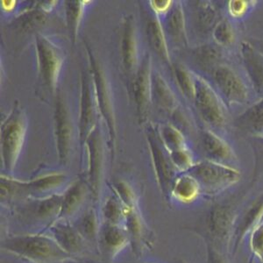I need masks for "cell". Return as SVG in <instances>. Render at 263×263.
<instances>
[{"mask_svg":"<svg viewBox=\"0 0 263 263\" xmlns=\"http://www.w3.org/2000/svg\"><path fill=\"white\" fill-rule=\"evenodd\" d=\"M203 147L210 161L221 163L233 157V151L229 145L212 132H205L203 134Z\"/></svg>","mask_w":263,"mask_h":263,"instance_id":"4fadbf2b","label":"cell"},{"mask_svg":"<svg viewBox=\"0 0 263 263\" xmlns=\"http://www.w3.org/2000/svg\"><path fill=\"white\" fill-rule=\"evenodd\" d=\"M176 263H189L186 261V260H177V262Z\"/></svg>","mask_w":263,"mask_h":263,"instance_id":"83f0119b","label":"cell"},{"mask_svg":"<svg viewBox=\"0 0 263 263\" xmlns=\"http://www.w3.org/2000/svg\"><path fill=\"white\" fill-rule=\"evenodd\" d=\"M173 161L175 165L182 170H186L189 167L192 168L193 167L191 157L188 156L187 153L182 151H176L174 153Z\"/></svg>","mask_w":263,"mask_h":263,"instance_id":"d4e9b609","label":"cell"},{"mask_svg":"<svg viewBox=\"0 0 263 263\" xmlns=\"http://www.w3.org/2000/svg\"><path fill=\"white\" fill-rule=\"evenodd\" d=\"M103 219L105 223L111 224H122L125 223V209L122 203L115 198H109L102 210Z\"/></svg>","mask_w":263,"mask_h":263,"instance_id":"2e32d148","label":"cell"},{"mask_svg":"<svg viewBox=\"0 0 263 263\" xmlns=\"http://www.w3.org/2000/svg\"><path fill=\"white\" fill-rule=\"evenodd\" d=\"M51 236L67 254L75 256L86 248V240L69 220H57L49 227Z\"/></svg>","mask_w":263,"mask_h":263,"instance_id":"52a82bcc","label":"cell"},{"mask_svg":"<svg viewBox=\"0 0 263 263\" xmlns=\"http://www.w3.org/2000/svg\"><path fill=\"white\" fill-rule=\"evenodd\" d=\"M237 126L250 135L263 137V99L237 119Z\"/></svg>","mask_w":263,"mask_h":263,"instance_id":"7c38bea8","label":"cell"},{"mask_svg":"<svg viewBox=\"0 0 263 263\" xmlns=\"http://www.w3.org/2000/svg\"><path fill=\"white\" fill-rule=\"evenodd\" d=\"M198 18L201 27L207 30L215 27L216 25L219 22L218 12L213 6L208 3L203 4L201 6Z\"/></svg>","mask_w":263,"mask_h":263,"instance_id":"d6986e66","label":"cell"},{"mask_svg":"<svg viewBox=\"0 0 263 263\" xmlns=\"http://www.w3.org/2000/svg\"><path fill=\"white\" fill-rule=\"evenodd\" d=\"M63 197L52 196L27 204L22 215L33 221L47 223L48 228L58 220Z\"/></svg>","mask_w":263,"mask_h":263,"instance_id":"ba28073f","label":"cell"},{"mask_svg":"<svg viewBox=\"0 0 263 263\" xmlns=\"http://www.w3.org/2000/svg\"><path fill=\"white\" fill-rule=\"evenodd\" d=\"M248 2L241 0H233L229 3V12L234 17H240L248 9Z\"/></svg>","mask_w":263,"mask_h":263,"instance_id":"484cf974","label":"cell"},{"mask_svg":"<svg viewBox=\"0 0 263 263\" xmlns=\"http://www.w3.org/2000/svg\"><path fill=\"white\" fill-rule=\"evenodd\" d=\"M130 243V237L125 226L103 222L99 229L97 247L108 260H112Z\"/></svg>","mask_w":263,"mask_h":263,"instance_id":"5b68a950","label":"cell"},{"mask_svg":"<svg viewBox=\"0 0 263 263\" xmlns=\"http://www.w3.org/2000/svg\"><path fill=\"white\" fill-rule=\"evenodd\" d=\"M213 76L219 90L229 101L241 104L247 100L248 89L241 78L231 68L218 66L213 69Z\"/></svg>","mask_w":263,"mask_h":263,"instance_id":"8992f818","label":"cell"},{"mask_svg":"<svg viewBox=\"0 0 263 263\" xmlns=\"http://www.w3.org/2000/svg\"><path fill=\"white\" fill-rule=\"evenodd\" d=\"M201 189L200 184L190 174L182 175L174 181L171 194L178 203L190 204L198 198Z\"/></svg>","mask_w":263,"mask_h":263,"instance_id":"8fae6325","label":"cell"},{"mask_svg":"<svg viewBox=\"0 0 263 263\" xmlns=\"http://www.w3.org/2000/svg\"><path fill=\"white\" fill-rule=\"evenodd\" d=\"M195 100L203 120L213 126H220L224 122V111L215 90L205 80H195Z\"/></svg>","mask_w":263,"mask_h":263,"instance_id":"3957f363","label":"cell"},{"mask_svg":"<svg viewBox=\"0 0 263 263\" xmlns=\"http://www.w3.org/2000/svg\"><path fill=\"white\" fill-rule=\"evenodd\" d=\"M248 239L254 256L263 260V219L249 233Z\"/></svg>","mask_w":263,"mask_h":263,"instance_id":"ac0fdd59","label":"cell"},{"mask_svg":"<svg viewBox=\"0 0 263 263\" xmlns=\"http://www.w3.org/2000/svg\"><path fill=\"white\" fill-rule=\"evenodd\" d=\"M1 248L20 259L31 263H70L77 260L67 254L51 235L30 233L9 237Z\"/></svg>","mask_w":263,"mask_h":263,"instance_id":"6da1fadb","label":"cell"},{"mask_svg":"<svg viewBox=\"0 0 263 263\" xmlns=\"http://www.w3.org/2000/svg\"><path fill=\"white\" fill-rule=\"evenodd\" d=\"M241 57L248 76L258 94L263 96V54L251 43H241Z\"/></svg>","mask_w":263,"mask_h":263,"instance_id":"30bf717a","label":"cell"},{"mask_svg":"<svg viewBox=\"0 0 263 263\" xmlns=\"http://www.w3.org/2000/svg\"><path fill=\"white\" fill-rule=\"evenodd\" d=\"M85 189L81 183H76L72 186L63 197L62 208L58 220H69L75 215L84 202Z\"/></svg>","mask_w":263,"mask_h":263,"instance_id":"5bb4252c","label":"cell"},{"mask_svg":"<svg viewBox=\"0 0 263 263\" xmlns=\"http://www.w3.org/2000/svg\"><path fill=\"white\" fill-rule=\"evenodd\" d=\"M207 263H229L228 258L218 246L207 239Z\"/></svg>","mask_w":263,"mask_h":263,"instance_id":"44dd1931","label":"cell"},{"mask_svg":"<svg viewBox=\"0 0 263 263\" xmlns=\"http://www.w3.org/2000/svg\"><path fill=\"white\" fill-rule=\"evenodd\" d=\"M177 78L182 90L187 94V96L194 97L195 81L188 75V73L182 69H177Z\"/></svg>","mask_w":263,"mask_h":263,"instance_id":"603a6c76","label":"cell"},{"mask_svg":"<svg viewBox=\"0 0 263 263\" xmlns=\"http://www.w3.org/2000/svg\"><path fill=\"white\" fill-rule=\"evenodd\" d=\"M213 38L218 45L228 46L234 40L233 27L227 21H221L216 25L213 30Z\"/></svg>","mask_w":263,"mask_h":263,"instance_id":"e0dca14e","label":"cell"},{"mask_svg":"<svg viewBox=\"0 0 263 263\" xmlns=\"http://www.w3.org/2000/svg\"><path fill=\"white\" fill-rule=\"evenodd\" d=\"M236 224L235 213L228 205H215L207 214V230L213 242L228 247ZM214 243V244H216Z\"/></svg>","mask_w":263,"mask_h":263,"instance_id":"277c9868","label":"cell"},{"mask_svg":"<svg viewBox=\"0 0 263 263\" xmlns=\"http://www.w3.org/2000/svg\"><path fill=\"white\" fill-rule=\"evenodd\" d=\"M189 174L210 193L222 192L240 179V173L236 168L210 160L195 165Z\"/></svg>","mask_w":263,"mask_h":263,"instance_id":"7a4b0ae2","label":"cell"},{"mask_svg":"<svg viewBox=\"0 0 263 263\" xmlns=\"http://www.w3.org/2000/svg\"><path fill=\"white\" fill-rule=\"evenodd\" d=\"M249 263H253V258H251V259H250V260H249Z\"/></svg>","mask_w":263,"mask_h":263,"instance_id":"f1b7e54d","label":"cell"},{"mask_svg":"<svg viewBox=\"0 0 263 263\" xmlns=\"http://www.w3.org/2000/svg\"><path fill=\"white\" fill-rule=\"evenodd\" d=\"M263 219V196L249 207L240 218L233 231V251L239 248L246 237L249 235Z\"/></svg>","mask_w":263,"mask_h":263,"instance_id":"9c48e42d","label":"cell"},{"mask_svg":"<svg viewBox=\"0 0 263 263\" xmlns=\"http://www.w3.org/2000/svg\"><path fill=\"white\" fill-rule=\"evenodd\" d=\"M150 33H151V42L154 48L158 51L160 54H165L164 40L162 37V32L160 30L156 23H152L150 26Z\"/></svg>","mask_w":263,"mask_h":263,"instance_id":"cb8c5ba5","label":"cell"},{"mask_svg":"<svg viewBox=\"0 0 263 263\" xmlns=\"http://www.w3.org/2000/svg\"><path fill=\"white\" fill-rule=\"evenodd\" d=\"M168 26L171 27V33L174 35L180 36L183 33V18L179 8L174 10L170 16Z\"/></svg>","mask_w":263,"mask_h":263,"instance_id":"7402d4cb","label":"cell"},{"mask_svg":"<svg viewBox=\"0 0 263 263\" xmlns=\"http://www.w3.org/2000/svg\"><path fill=\"white\" fill-rule=\"evenodd\" d=\"M99 218L93 210L88 211L78 219L76 228L86 242L96 243L100 229Z\"/></svg>","mask_w":263,"mask_h":263,"instance_id":"9a60e30c","label":"cell"},{"mask_svg":"<svg viewBox=\"0 0 263 263\" xmlns=\"http://www.w3.org/2000/svg\"><path fill=\"white\" fill-rule=\"evenodd\" d=\"M84 263H105V262H101V261H97V260H87L84 261Z\"/></svg>","mask_w":263,"mask_h":263,"instance_id":"4316f807","label":"cell"},{"mask_svg":"<svg viewBox=\"0 0 263 263\" xmlns=\"http://www.w3.org/2000/svg\"><path fill=\"white\" fill-rule=\"evenodd\" d=\"M220 55L218 54V51L212 47H204L199 49V52L197 53L198 61L200 62L201 64L207 67L215 65Z\"/></svg>","mask_w":263,"mask_h":263,"instance_id":"ffe728a7","label":"cell"}]
</instances>
